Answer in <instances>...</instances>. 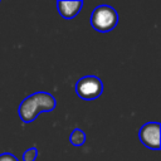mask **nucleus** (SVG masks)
I'll return each mask as SVG.
<instances>
[{
    "label": "nucleus",
    "mask_w": 161,
    "mask_h": 161,
    "mask_svg": "<svg viewBox=\"0 0 161 161\" xmlns=\"http://www.w3.org/2000/svg\"><path fill=\"white\" fill-rule=\"evenodd\" d=\"M69 141L73 146H82L86 142V133L80 128L73 130V132L69 136Z\"/></svg>",
    "instance_id": "423d86ee"
},
{
    "label": "nucleus",
    "mask_w": 161,
    "mask_h": 161,
    "mask_svg": "<svg viewBox=\"0 0 161 161\" xmlns=\"http://www.w3.org/2000/svg\"><path fill=\"white\" fill-rule=\"evenodd\" d=\"M36 156H38V150H36L35 147H30V148H28V150L24 152V155H23V161H35Z\"/></svg>",
    "instance_id": "0eeeda50"
},
{
    "label": "nucleus",
    "mask_w": 161,
    "mask_h": 161,
    "mask_svg": "<svg viewBox=\"0 0 161 161\" xmlns=\"http://www.w3.org/2000/svg\"><path fill=\"white\" fill-rule=\"evenodd\" d=\"M75 92L80 98H83L86 101H92V99L98 98L102 94L103 84L98 77L86 75L77 82Z\"/></svg>",
    "instance_id": "7ed1b4c3"
},
{
    "label": "nucleus",
    "mask_w": 161,
    "mask_h": 161,
    "mask_svg": "<svg viewBox=\"0 0 161 161\" xmlns=\"http://www.w3.org/2000/svg\"><path fill=\"white\" fill-rule=\"evenodd\" d=\"M82 6H83V1H63V0H59L57 3L58 13L64 19H73L80 11Z\"/></svg>",
    "instance_id": "39448f33"
},
{
    "label": "nucleus",
    "mask_w": 161,
    "mask_h": 161,
    "mask_svg": "<svg viewBox=\"0 0 161 161\" xmlns=\"http://www.w3.org/2000/svg\"><path fill=\"white\" fill-rule=\"evenodd\" d=\"M0 161H18V158L13 153L5 152V153H1L0 155Z\"/></svg>",
    "instance_id": "6e6552de"
},
{
    "label": "nucleus",
    "mask_w": 161,
    "mask_h": 161,
    "mask_svg": "<svg viewBox=\"0 0 161 161\" xmlns=\"http://www.w3.org/2000/svg\"><path fill=\"white\" fill-rule=\"evenodd\" d=\"M57 106L55 98L47 92H36L26 98L19 106V116L24 123L33 122L39 113L52 112Z\"/></svg>",
    "instance_id": "f257e3e1"
},
{
    "label": "nucleus",
    "mask_w": 161,
    "mask_h": 161,
    "mask_svg": "<svg viewBox=\"0 0 161 161\" xmlns=\"http://www.w3.org/2000/svg\"><path fill=\"white\" fill-rule=\"evenodd\" d=\"M160 130L161 126L158 122L145 123L138 131V138L142 145L151 150L160 148Z\"/></svg>",
    "instance_id": "20e7f679"
},
{
    "label": "nucleus",
    "mask_w": 161,
    "mask_h": 161,
    "mask_svg": "<svg viewBox=\"0 0 161 161\" xmlns=\"http://www.w3.org/2000/svg\"><path fill=\"white\" fill-rule=\"evenodd\" d=\"M118 23V14L117 11L109 5H98L94 8L91 15V25L94 30L99 33H108Z\"/></svg>",
    "instance_id": "f03ea898"
}]
</instances>
